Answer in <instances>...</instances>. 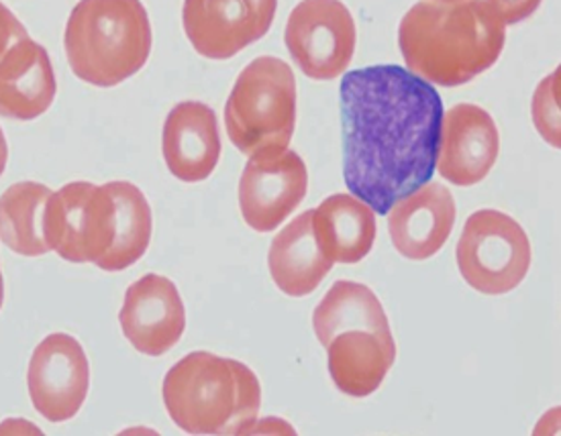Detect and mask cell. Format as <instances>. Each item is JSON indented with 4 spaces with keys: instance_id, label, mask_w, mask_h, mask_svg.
<instances>
[{
    "instance_id": "cell-18",
    "label": "cell",
    "mask_w": 561,
    "mask_h": 436,
    "mask_svg": "<svg viewBox=\"0 0 561 436\" xmlns=\"http://www.w3.org/2000/svg\"><path fill=\"white\" fill-rule=\"evenodd\" d=\"M267 265L274 284L293 298L317 290L333 262L323 253L314 237L312 210L302 213L274 237L267 253Z\"/></svg>"
},
{
    "instance_id": "cell-10",
    "label": "cell",
    "mask_w": 561,
    "mask_h": 436,
    "mask_svg": "<svg viewBox=\"0 0 561 436\" xmlns=\"http://www.w3.org/2000/svg\"><path fill=\"white\" fill-rule=\"evenodd\" d=\"M309 172L302 158L284 149L280 153L253 156L239 182L243 220L257 233L278 229L307 196Z\"/></svg>"
},
{
    "instance_id": "cell-4",
    "label": "cell",
    "mask_w": 561,
    "mask_h": 436,
    "mask_svg": "<svg viewBox=\"0 0 561 436\" xmlns=\"http://www.w3.org/2000/svg\"><path fill=\"white\" fill-rule=\"evenodd\" d=\"M64 47L76 78L117 87L148 64V11L141 0H80L68 16Z\"/></svg>"
},
{
    "instance_id": "cell-15",
    "label": "cell",
    "mask_w": 561,
    "mask_h": 436,
    "mask_svg": "<svg viewBox=\"0 0 561 436\" xmlns=\"http://www.w3.org/2000/svg\"><path fill=\"white\" fill-rule=\"evenodd\" d=\"M163 161L180 182H203L221 160V133L215 111L203 102H180L165 118Z\"/></svg>"
},
{
    "instance_id": "cell-20",
    "label": "cell",
    "mask_w": 561,
    "mask_h": 436,
    "mask_svg": "<svg viewBox=\"0 0 561 436\" xmlns=\"http://www.w3.org/2000/svg\"><path fill=\"white\" fill-rule=\"evenodd\" d=\"M312 329L319 343H327L343 331L364 329L378 335H392L385 306L364 284L341 279L331 286L312 312Z\"/></svg>"
},
{
    "instance_id": "cell-21",
    "label": "cell",
    "mask_w": 561,
    "mask_h": 436,
    "mask_svg": "<svg viewBox=\"0 0 561 436\" xmlns=\"http://www.w3.org/2000/svg\"><path fill=\"white\" fill-rule=\"evenodd\" d=\"M51 190L39 182H19L0 196V241L16 255L42 257L49 253L44 213Z\"/></svg>"
},
{
    "instance_id": "cell-9",
    "label": "cell",
    "mask_w": 561,
    "mask_h": 436,
    "mask_svg": "<svg viewBox=\"0 0 561 436\" xmlns=\"http://www.w3.org/2000/svg\"><path fill=\"white\" fill-rule=\"evenodd\" d=\"M278 0H184L182 25L196 54L236 58L266 35Z\"/></svg>"
},
{
    "instance_id": "cell-1",
    "label": "cell",
    "mask_w": 561,
    "mask_h": 436,
    "mask_svg": "<svg viewBox=\"0 0 561 436\" xmlns=\"http://www.w3.org/2000/svg\"><path fill=\"white\" fill-rule=\"evenodd\" d=\"M444 102L435 88L400 66L343 76V177L376 215L425 186L435 174Z\"/></svg>"
},
{
    "instance_id": "cell-2",
    "label": "cell",
    "mask_w": 561,
    "mask_h": 436,
    "mask_svg": "<svg viewBox=\"0 0 561 436\" xmlns=\"http://www.w3.org/2000/svg\"><path fill=\"white\" fill-rule=\"evenodd\" d=\"M504 27L486 0H421L400 21V51L428 84L461 87L499 61Z\"/></svg>"
},
{
    "instance_id": "cell-6",
    "label": "cell",
    "mask_w": 561,
    "mask_h": 436,
    "mask_svg": "<svg viewBox=\"0 0 561 436\" xmlns=\"http://www.w3.org/2000/svg\"><path fill=\"white\" fill-rule=\"evenodd\" d=\"M456 260L468 286L486 296H501L515 290L529 274L531 243L515 218L484 208L466 220Z\"/></svg>"
},
{
    "instance_id": "cell-13",
    "label": "cell",
    "mask_w": 561,
    "mask_h": 436,
    "mask_svg": "<svg viewBox=\"0 0 561 436\" xmlns=\"http://www.w3.org/2000/svg\"><path fill=\"white\" fill-rule=\"evenodd\" d=\"M501 151L494 118L476 104H458L444 113L435 170L456 186L482 182Z\"/></svg>"
},
{
    "instance_id": "cell-7",
    "label": "cell",
    "mask_w": 561,
    "mask_h": 436,
    "mask_svg": "<svg viewBox=\"0 0 561 436\" xmlns=\"http://www.w3.org/2000/svg\"><path fill=\"white\" fill-rule=\"evenodd\" d=\"M115 200L108 186L72 182L51 192L44 213L49 251L72 263H103L113 243Z\"/></svg>"
},
{
    "instance_id": "cell-17",
    "label": "cell",
    "mask_w": 561,
    "mask_h": 436,
    "mask_svg": "<svg viewBox=\"0 0 561 436\" xmlns=\"http://www.w3.org/2000/svg\"><path fill=\"white\" fill-rule=\"evenodd\" d=\"M325 349L333 383L352 398L376 392L397 359L394 336L364 329L343 331L327 343Z\"/></svg>"
},
{
    "instance_id": "cell-14",
    "label": "cell",
    "mask_w": 561,
    "mask_h": 436,
    "mask_svg": "<svg viewBox=\"0 0 561 436\" xmlns=\"http://www.w3.org/2000/svg\"><path fill=\"white\" fill-rule=\"evenodd\" d=\"M388 233L392 245L407 260L423 262L444 248L456 225L451 192L431 182L390 206Z\"/></svg>"
},
{
    "instance_id": "cell-8",
    "label": "cell",
    "mask_w": 561,
    "mask_h": 436,
    "mask_svg": "<svg viewBox=\"0 0 561 436\" xmlns=\"http://www.w3.org/2000/svg\"><path fill=\"white\" fill-rule=\"evenodd\" d=\"M286 47L312 80H335L355 54V21L341 0H302L286 25Z\"/></svg>"
},
{
    "instance_id": "cell-3",
    "label": "cell",
    "mask_w": 561,
    "mask_h": 436,
    "mask_svg": "<svg viewBox=\"0 0 561 436\" xmlns=\"http://www.w3.org/2000/svg\"><path fill=\"white\" fill-rule=\"evenodd\" d=\"M163 406L188 435L250 433L260 408L262 386L248 365L194 351L163 378Z\"/></svg>"
},
{
    "instance_id": "cell-28",
    "label": "cell",
    "mask_w": 561,
    "mask_h": 436,
    "mask_svg": "<svg viewBox=\"0 0 561 436\" xmlns=\"http://www.w3.org/2000/svg\"><path fill=\"white\" fill-rule=\"evenodd\" d=\"M442 2H458V0H442Z\"/></svg>"
},
{
    "instance_id": "cell-23",
    "label": "cell",
    "mask_w": 561,
    "mask_h": 436,
    "mask_svg": "<svg viewBox=\"0 0 561 436\" xmlns=\"http://www.w3.org/2000/svg\"><path fill=\"white\" fill-rule=\"evenodd\" d=\"M560 70L549 73L535 90L533 99V123L547 144L561 147L560 125Z\"/></svg>"
},
{
    "instance_id": "cell-24",
    "label": "cell",
    "mask_w": 561,
    "mask_h": 436,
    "mask_svg": "<svg viewBox=\"0 0 561 436\" xmlns=\"http://www.w3.org/2000/svg\"><path fill=\"white\" fill-rule=\"evenodd\" d=\"M492 7V11L501 16L504 25H515L520 23L539 9L541 0H486Z\"/></svg>"
},
{
    "instance_id": "cell-5",
    "label": "cell",
    "mask_w": 561,
    "mask_h": 436,
    "mask_svg": "<svg viewBox=\"0 0 561 436\" xmlns=\"http://www.w3.org/2000/svg\"><path fill=\"white\" fill-rule=\"evenodd\" d=\"M225 125L231 144L248 158L288 149L296 125L293 68L272 56L253 59L227 99Z\"/></svg>"
},
{
    "instance_id": "cell-26",
    "label": "cell",
    "mask_w": 561,
    "mask_h": 436,
    "mask_svg": "<svg viewBox=\"0 0 561 436\" xmlns=\"http://www.w3.org/2000/svg\"><path fill=\"white\" fill-rule=\"evenodd\" d=\"M7 161H9V146H7V137H4V133L0 129V175L4 174Z\"/></svg>"
},
{
    "instance_id": "cell-27",
    "label": "cell",
    "mask_w": 561,
    "mask_h": 436,
    "mask_svg": "<svg viewBox=\"0 0 561 436\" xmlns=\"http://www.w3.org/2000/svg\"><path fill=\"white\" fill-rule=\"evenodd\" d=\"M2 300H4V282H2V272H0V308H2Z\"/></svg>"
},
{
    "instance_id": "cell-11",
    "label": "cell",
    "mask_w": 561,
    "mask_h": 436,
    "mask_svg": "<svg viewBox=\"0 0 561 436\" xmlns=\"http://www.w3.org/2000/svg\"><path fill=\"white\" fill-rule=\"evenodd\" d=\"M33 408L49 422L75 418L87 400L90 365L75 336L54 333L33 351L27 371Z\"/></svg>"
},
{
    "instance_id": "cell-16",
    "label": "cell",
    "mask_w": 561,
    "mask_h": 436,
    "mask_svg": "<svg viewBox=\"0 0 561 436\" xmlns=\"http://www.w3.org/2000/svg\"><path fill=\"white\" fill-rule=\"evenodd\" d=\"M56 92V72L44 45L25 37L0 58V117H42L49 111Z\"/></svg>"
},
{
    "instance_id": "cell-22",
    "label": "cell",
    "mask_w": 561,
    "mask_h": 436,
    "mask_svg": "<svg viewBox=\"0 0 561 436\" xmlns=\"http://www.w3.org/2000/svg\"><path fill=\"white\" fill-rule=\"evenodd\" d=\"M115 200L113 243L103 263L104 272H123L144 257L151 241V208L144 192L131 182L106 184Z\"/></svg>"
},
{
    "instance_id": "cell-12",
    "label": "cell",
    "mask_w": 561,
    "mask_h": 436,
    "mask_svg": "<svg viewBox=\"0 0 561 436\" xmlns=\"http://www.w3.org/2000/svg\"><path fill=\"white\" fill-rule=\"evenodd\" d=\"M125 339L149 357H160L176 347L186 329V310L172 279L148 274L125 291L118 312Z\"/></svg>"
},
{
    "instance_id": "cell-25",
    "label": "cell",
    "mask_w": 561,
    "mask_h": 436,
    "mask_svg": "<svg viewBox=\"0 0 561 436\" xmlns=\"http://www.w3.org/2000/svg\"><path fill=\"white\" fill-rule=\"evenodd\" d=\"M30 37L25 25L0 2V58L9 51L11 45Z\"/></svg>"
},
{
    "instance_id": "cell-19",
    "label": "cell",
    "mask_w": 561,
    "mask_h": 436,
    "mask_svg": "<svg viewBox=\"0 0 561 436\" xmlns=\"http://www.w3.org/2000/svg\"><path fill=\"white\" fill-rule=\"evenodd\" d=\"M319 245L333 263H359L376 241L374 208L352 194H333L312 210Z\"/></svg>"
}]
</instances>
